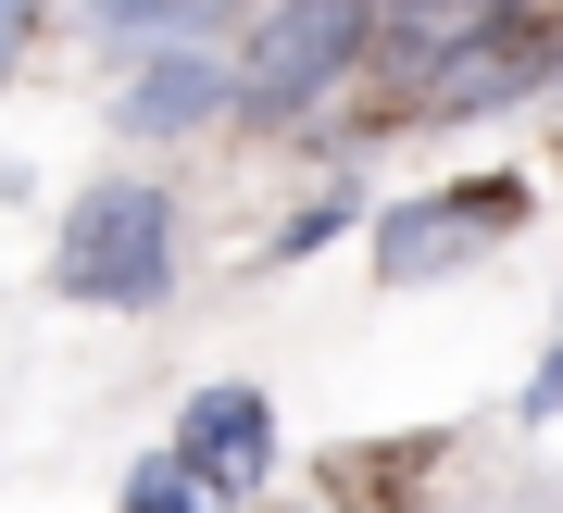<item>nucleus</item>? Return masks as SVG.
<instances>
[{"mask_svg": "<svg viewBox=\"0 0 563 513\" xmlns=\"http://www.w3.org/2000/svg\"><path fill=\"white\" fill-rule=\"evenodd\" d=\"M51 288L101 301V314H151V301L176 288V200L163 188H88L76 214H63Z\"/></svg>", "mask_w": 563, "mask_h": 513, "instance_id": "f257e3e1", "label": "nucleus"}, {"mask_svg": "<svg viewBox=\"0 0 563 513\" xmlns=\"http://www.w3.org/2000/svg\"><path fill=\"white\" fill-rule=\"evenodd\" d=\"M363 0H288V13H263V39L225 63V100L239 113H313L325 88L363 63Z\"/></svg>", "mask_w": 563, "mask_h": 513, "instance_id": "f03ea898", "label": "nucleus"}, {"mask_svg": "<svg viewBox=\"0 0 563 513\" xmlns=\"http://www.w3.org/2000/svg\"><path fill=\"white\" fill-rule=\"evenodd\" d=\"M176 463L201 476V489L225 501V489H251L263 463H276V414H263V389H201L176 414Z\"/></svg>", "mask_w": 563, "mask_h": 513, "instance_id": "7ed1b4c3", "label": "nucleus"}, {"mask_svg": "<svg viewBox=\"0 0 563 513\" xmlns=\"http://www.w3.org/2000/svg\"><path fill=\"white\" fill-rule=\"evenodd\" d=\"M213 113H225V63L213 51H151V76L125 88L139 139H176V125H213Z\"/></svg>", "mask_w": 563, "mask_h": 513, "instance_id": "20e7f679", "label": "nucleus"}, {"mask_svg": "<svg viewBox=\"0 0 563 513\" xmlns=\"http://www.w3.org/2000/svg\"><path fill=\"white\" fill-rule=\"evenodd\" d=\"M501 200H413V214L376 226V276H451V251L476 238Z\"/></svg>", "mask_w": 563, "mask_h": 513, "instance_id": "39448f33", "label": "nucleus"}, {"mask_svg": "<svg viewBox=\"0 0 563 513\" xmlns=\"http://www.w3.org/2000/svg\"><path fill=\"white\" fill-rule=\"evenodd\" d=\"M526 88H539V51H526L514 25H501V39H463V51H451L439 113H501V100H526Z\"/></svg>", "mask_w": 563, "mask_h": 513, "instance_id": "423d86ee", "label": "nucleus"}, {"mask_svg": "<svg viewBox=\"0 0 563 513\" xmlns=\"http://www.w3.org/2000/svg\"><path fill=\"white\" fill-rule=\"evenodd\" d=\"M514 0H388V39L401 51H463V39H501Z\"/></svg>", "mask_w": 563, "mask_h": 513, "instance_id": "0eeeda50", "label": "nucleus"}, {"mask_svg": "<svg viewBox=\"0 0 563 513\" xmlns=\"http://www.w3.org/2000/svg\"><path fill=\"white\" fill-rule=\"evenodd\" d=\"M113 513H225V501H213L176 451H163V463H125V501H113Z\"/></svg>", "mask_w": 563, "mask_h": 513, "instance_id": "6e6552de", "label": "nucleus"}, {"mask_svg": "<svg viewBox=\"0 0 563 513\" xmlns=\"http://www.w3.org/2000/svg\"><path fill=\"white\" fill-rule=\"evenodd\" d=\"M526 414H539V426L563 414V338H551V363H539V375H526Z\"/></svg>", "mask_w": 563, "mask_h": 513, "instance_id": "1a4fd4ad", "label": "nucleus"}, {"mask_svg": "<svg viewBox=\"0 0 563 513\" xmlns=\"http://www.w3.org/2000/svg\"><path fill=\"white\" fill-rule=\"evenodd\" d=\"M13 51H25V0H0V76H13Z\"/></svg>", "mask_w": 563, "mask_h": 513, "instance_id": "9d476101", "label": "nucleus"}]
</instances>
